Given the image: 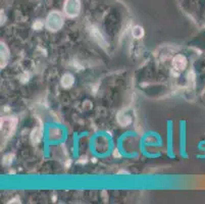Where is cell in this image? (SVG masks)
<instances>
[{
    "mask_svg": "<svg viewBox=\"0 0 205 204\" xmlns=\"http://www.w3.org/2000/svg\"><path fill=\"white\" fill-rule=\"evenodd\" d=\"M133 35L136 38H141L143 36V30L140 27H136L135 29H133Z\"/></svg>",
    "mask_w": 205,
    "mask_h": 204,
    "instance_id": "3",
    "label": "cell"
},
{
    "mask_svg": "<svg viewBox=\"0 0 205 204\" xmlns=\"http://www.w3.org/2000/svg\"><path fill=\"white\" fill-rule=\"evenodd\" d=\"M14 129V124H11V120H1V131L6 135H9Z\"/></svg>",
    "mask_w": 205,
    "mask_h": 204,
    "instance_id": "2",
    "label": "cell"
},
{
    "mask_svg": "<svg viewBox=\"0 0 205 204\" xmlns=\"http://www.w3.org/2000/svg\"><path fill=\"white\" fill-rule=\"evenodd\" d=\"M173 68H175V70H178V72H181V70H184L186 68V65H187V60H186L185 56H183V55L176 56L173 61Z\"/></svg>",
    "mask_w": 205,
    "mask_h": 204,
    "instance_id": "1",
    "label": "cell"
}]
</instances>
